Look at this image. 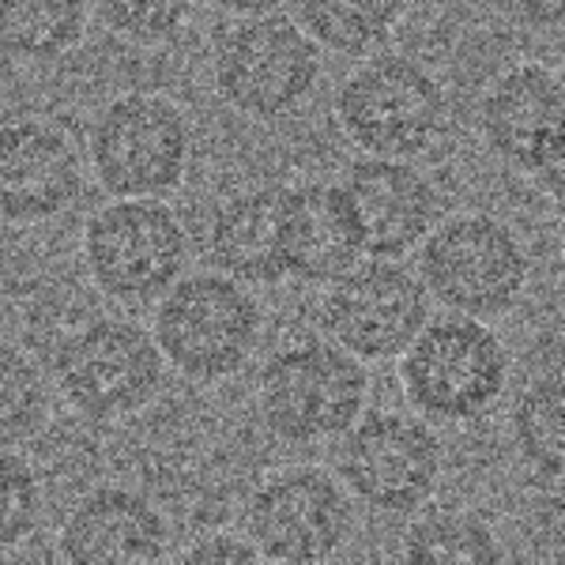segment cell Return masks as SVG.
<instances>
[{
    "label": "cell",
    "instance_id": "obj_1",
    "mask_svg": "<svg viewBox=\"0 0 565 565\" xmlns=\"http://www.w3.org/2000/svg\"><path fill=\"white\" fill-rule=\"evenodd\" d=\"M449 87L423 57L377 50L332 90V117L343 140L373 159L430 154L449 132Z\"/></svg>",
    "mask_w": 565,
    "mask_h": 565
},
{
    "label": "cell",
    "instance_id": "obj_2",
    "mask_svg": "<svg viewBox=\"0 0 565 565\" xmlns=\"http://www.w3.org/2000/svg\"><path fill=\"white\" fill-rule=\"evenodd\" d=\"M151 335L167 370L200 388L223 385L249 366L264 340V306L253 287L223 271H185L154 298Z\"/></svg>",
    "mask_w": 565,
    "mask_h": 565
},
{
    "label": "cell",
    "instance_id": "obj_3",
    "mask_svg": "<svg viewBox=\"0 0 565 565\" xmlns=\"http://www.w3.org/2000/svg\"><path fill=\"white\" fill-rule=\"evenodd\" d=\"M396 362L404 399L434 426L482 423L498 412L513 381V354L501 332L463 313H430Z\"/></svg>",
    "mask_w": 565,
    "mask_h": 565
},
{
    "label": "cell",
    "instance_id": "obj_4",
    "mask_svg": "<svg viewBox=\"0 0 565 565\" xmlns=\"http://www.w3.org/2000/svg\"><path fill=\"white\" fill-rule=\"evenodd\" d=\"M370 404V370L328 335L279 343L257 373L264 430L295 449L335 441Z\"/></svg>",
    "mask_w": 565,
    "mask_h": 565
},
{
    "label": "cell",
    "instance_id": "obj_5",
    "mask_svg": "<svg viewBox=\"0 0 565 565\" xmlns=\"http://www.w3.org/2000/svg\"><path fill=\"white\" fill-rule=\"evenodd\" d=\"M98 189L117 200H167L185 185L196 132L174 98L125 90L90 117L84 143Z\"/></svg>",
    "mask_w": 565,
    "mask_h": 565
},
{
    "label": "cell",
    "instance_id": "obj_6",
    "mask_svg": "<svg viewBox=\"0 0 565 565\" xmlns=\"http://www.w3.org/2000/svg\"><path fill=\"white\" fill-rule=\"evenodd\" d=\"M415 276L445 313L498 321L532 282V253L505 218L490 212L441 215L415 249Z\"/></svg>",
    "mask_w": 565,
    "mask_h": 565
},
{
    "label": "cell",
    "instance_id": "obj_7",
    "mask_svg": "<svg viewBox=\"0 0 565 565\" xmlns=\"http://www.w3.org/2000/svg\"><path fill=\"white\" fill-rule=\"evenodd\" d=\"M324 53L282 12L234 20L212 45V87L218 103L245 121L276 125L313 103Z\"/></svg>",
    "mask_w": 565,
    "mask_h": 565
},
{
    "label": "cell",
    "instance_id": "obj_8",
    "mask_svg": "<svg viewBox=\"0 0 565 565\" xmlns=\"http://www.w3.org/2000/svg\"><path fill=\"white\" fill-rule=\"evenodd\" d=\"M50 381L76 415L90 423H125L159 399L167 359L151 328L103 313L57 340Z\"/></svg>",
    "mask_w": 565,
    "mask_h": 565
},
{
    "label": "cell",
    "instance_id": "obj_9",
    "mask_svg": "<svg viewBox=\"0 0 565 565\" xmlns=\"http://www.w3.org/2000/svg\"><path fill=\"white\" fill-rule=\"evenodd\" d=\"M95 290L117 306H151L185 276L193 242L167 200H117L95 207L79 234Z\"/></svg>",
    "mask_w": 565,
    "mask_h": 565
},
{
    "label": "cell",
    "instance_id": "obj_10",
    "mask_svg": "<svg viewBox=\"0 0 565 565\" xmlns=\"http://www.w3.org/2000/svg\"><path fill=\"white\" fill-rule=\"evenodd\" d=\"M335 476L373 513L412 516L430 505L445 476V445L434 423L415 412H362L340 434Z\"/></svg>",
    "mask_w": 565,
    "mask_h": 565
},
{
    "label": "cell",
    "instance_id": "obj_11",
    "mask_svg": "<svg viewBox=\"0 0 565 565\" xmlns=\"http://www.w3.org/2000/svg\"><path fill=\"white\" fill-rule=\"evenodd\" d=\"M565 87L543 61H516L498 72L479 98V136L487 151L558 204L565 189Z\"/></svg>",
    "mask_w": 565,
    "mask_h": 565
},
{
    "label": "cell",
    "instance_id": "obj_12",
    "mask_svg": "<svg viewBox=\"0 0 565 565\" xmlns=\"http://www.w3.org/2000/svg\"><path fill=\"white\" fill-rule=\"evenodd\" d=\"M245 535L268 562H328L351 543L354 501L317 463L276 468L245 501Z\"/></svg>",
    "mask_w": 565,
    "mask_h": 565
},
{
    "label": "cell",
    "instance_id": "obj_13",
    "mask_svg": "<svg viewBox=\"0 0 565 565\" xmlns=\"http://www.w3.org/2000/svg\"><path fill=\"white\" fill-rule=\"evenodd\" d=\"M434 302L423 279L404 260L362 257L343 276L324 282V335L359 362H396L418 328L430 321Z\"/></svg>",
    "mask_w": 565,
    "mask_h": 565
},
{
    "label": "cell",
    "instance_id": "obj_14",
    "mask_svg": "<svg viewBox=\"0 0 565 565\" xmlns=\"http://www.w3.org/2000/svg\"><path fill=\"white\" fill-rule=\"evenodd\" d=\"M87 159L50 117L0 121V223L42 226L84 200Z\"/></svg>",
    "mask_w": 565,
    "mask_h": 565
},
{
    "label": "cell",
    "instance_id": "obj_15",
    "mask_svg": "<svg viewBox=\"0 0 565 565\" xmlns=\"http://www.w3.org/2000/svg\"><path fill=\"white\" fill-rule=\"evenodd\" d=\"M340 185L359 218L366 257L404 260L445 215L441 185L412 159L359 154Z\"/></svg>",
    "mask_w": 565,
    "mask_h": 565
},
{
    "label": "cell",
    "instance_id": "obj_16",
    "mask_svg": "<svg viewBox=\"0 0 565 565\" xmlns=\"http://www.w3.org/2000/svg\"><path fill=\"white\" fill-rule=\"evenodd\" d=\"M174 551V527L159 505L121 482L87 490L68 509L57 532V554L65 562H159Z\"/></svg>",
    "mask_w": 565,
    "mask_h": 565
},
{
    "label": "cell",
    "instance_id": "obj_17",
    "mask_svg": "<svg viewBox=\"0 0 565 565\" xmlns=\"http://www.w3.org/2000/svg\"><path fill=\"white\" fill-rule=\"evenodd\" d=\"M282 245L287 279L309 287H324L366 257L359 218L340 181L282 185Z\"/></svg>",
    "mask_w": 565,
    "mask_h": 565
},
{
    "label": "cell",
    "instance_id": "obj_18",
    "mask_svg": "<svg viewBox=\"0 0 565 565\" xmlns=\"http://www.w3.org/2000/svg\"><path fill=\"white\" fill-rule=\"evenodd\" d=\"M204 260L245 287H276L287 279L282 185H257L226 196L207 218Z\"/></svg>",
    "mask_w": 565,
    "mask_h": 565
},
{
    "label": "cell",
    "instance_id": "obj_19",
    "mask_svg": "<svg viewBox=\"0 0 565 565\" xmlns=\"http://www.w3.org/2000/svg\"><path fill=\"white\" fill-rule=\"evenodd\" d=\"M412 0H290V20L321 53L362 61L385 50L404 26Z\"/></svg>",
    "mask_w": 565,
    "mask_h": 565
},
{
    "label": "cell",
    "instance_id": "obj_20",
    "mask_svg": "<svg viewBox=\"0 0 565 565\" xmlns=\"http://www.w3.org/2000/svg\"><path fill=\"white\" fill-rule=\"evenodd\" d=\"M90 0H0V57L50 65L79 50L90 26Z\"/></svg>",
    "mask_w": 565,
    "mask_h": 565
},
{
    "label": "cell",
    "instance_id": "obj_21",
    "mask_svg": "<svg viewBox=\"0 0 565 565\" xmlns=\"http://www.w3.org/2000/svg\"><path fill=\"white\" fill-rule=\"evenodd\" d=\"M565 396H562V373H540L535 381L516 392L513 412H509V434H513L516 457L524 468H532L543 482L562 479L565 463Z\"/></svg>",
    "mask_w": 565,
    "mask_h": 565
},
{
    "label": "cell",
    "instance_id": "obj_22",
    "mask_svg": "<svg viewBox=\"0 0 565 565\" xmlns=\"http://www.w3.org/2000/svg\"><path fill=\"white\" fill-rule=\"evenodd\" d=\"M415 516V513H412ZM399 554L407 562H505V543L494 532V524L482 521L471 509H430L407 524Z\"/></svg>",
    "mask_w": 565,
    "mask_h": 565
},
{
    "label": "cell",
    "instance_id": "obj_23",
    "mask_svg": "<svg viewBox=\"0 0 565 565\" xmlns=\"http://www.w3.org/2000/svg\"><path fill=\"white\" fill-rule=\"evenodd\" d=\"M57 388L20 343L0 340V449H23L53 418Z\"/></svg>",
    "mask_w": 565,
    "mask_h": 565
},
{
    "label": "cell",
    "instance_id": "obj_24",
    "mask_svg": "<svg viewBox=\"0 0 565 565\" xmlns=\"http://www.w3.org/2000/svg\"><path fill=\"white\" fill-rule=\"evenodd\" d=\"M45 487L20 449H0V554L15 551L42 527Z\"/></svg>",
    "mask_w": 565,
    "mask_h": 565
},
{
    "label": "cell",
    "instance_id": "obj_25",
    "mask_svg": "<svg viewBox=\"0 0 565 565\" xmlns=\"http://www.w3.org/2000/svg\"><path fill=\"white\" fill-rule=\"evenodd\" d=\"M196 0H90V15L114 39L129 45H159L185 31Z\"/></svg>",
    "mask_w": 565,
    "mask_h": 565
},
{
    "label": "cell",
    "instance_id": "obj_26",
    "mask_svg": "<svg viewBox=\"0 0 565 565\" xmlns=\"http://www.w3.org/2000/svg\"><path fill=\"white\" fill-rule=\"evenodd\" d=\"M181 562H260L245 532H207L181 551Z\"/></svg>",
    "mask_w": 565,
    "mask_h": 565
},
{
    "label": "cell",
    "instance_id": "obj_27",
    "mask_svg": "<svg viewBox=\"0 0 565 565\" xmlns=\"http://www.w3.org/2000/svg\"><path fill=\"white\" fill-rule=\"evenodd\" d=\"M513 12L527 31L543 34V39L562 34V0H513Z\"/></svg>",
    "mask_w": 565,
    "mask_h": 565
},
{
    "label": "cell",
    "instance_id": "obj_28",
    "mask_svg": "<svg viewBox=\"0 0 565 565\" xmlns=\"http://www.w3.org/2000/svg\"><path fill=\"white\" fill-rule=\"evenodd\" d=\"M204 4L218 15H231V20H249V15L279 12L287 0H204Z\"/></svg>",
    "mask_w": 565,
    "mask_h": 565
}]
</instances>
